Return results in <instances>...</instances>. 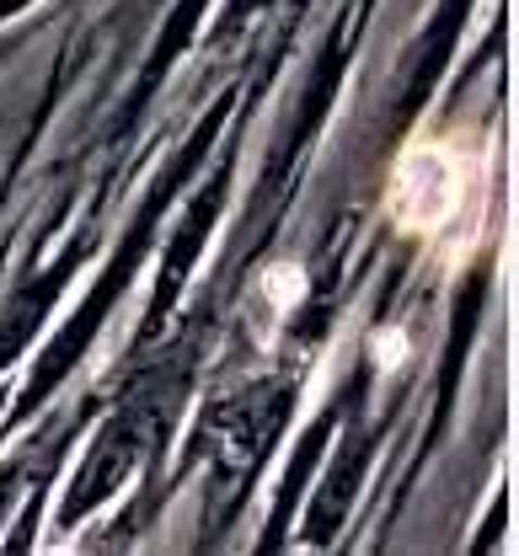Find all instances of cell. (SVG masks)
<instances>
[{"instance_id": "cell-1", "label": "cell", "mask_w": 519, "mask_h": 556, "mask_svg": "<svg viewBox=\"0 0 519 556\" xmlns=\"http://www.w3.org/2000/svg\"><path fill=\"white\" fill-rule=\"evenodd\" d=\"M482 193H488L482 150H471L460 139H413L391 166L385 208L407 236L460 247L477 236Z\"/></svg>"}, {"instance_id": "cell-2", "label": "cell", "mask_w": 519, "mask_h": 556, "mask_svg": "<svg viewBox=\"0 0 519 556\" xmlns=\"http://www.w3.org/2000/svg\"><path fill=\"white\" fill-rule=\"evenodd\" d=\"M263 289L274 294V305H295L300 294H305V278H300V268H274V274L263 278Z\"/></svg>"}]
</instances>
